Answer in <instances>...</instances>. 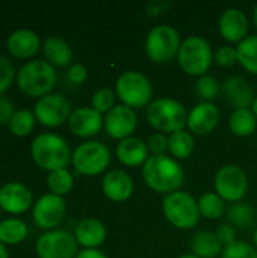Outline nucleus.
Listing matches in <instances>:
<instances>
[{
	"label": "nucleus",
	"instance_id": "nucleus-1",
	"mask_svg": "<svg viewBox=\"0 0 257 258\" xmlns=\"http://www.w3.org/2000/svg\"><path fill=\"white\" fill-rule=\"evenodd\" d=\"M142 177L150 189L168 195L177 192L185 181L182 166L165 154L148 157L144 163Z\"/></svg>",
	"mask_w": 257,
	"mask_h": 258
},
{
	"label": "nucleus",
	"instance_id": "nucleus-2",
	"mask_svg": "<svg viewBox=\"0 0 257 258\" xmlns=\"http://www.w3.org/2000/svg\"><path fill=\"white\" fill-rule=\"evenodd\" d=\"M30 153L35 163L50 172L64 169L71 157L68 144L61 136L53 133L39 135L33 141Z\"/></svg>",
	"mask_w": 257,
	"mask_h": 258
},
{
	"label": "nucleus",
	"instance_id": "nucleus-3",
	"mask_svg": "<svg viewBox=\"0 0 257 258\" xmlns=\"http://www.w3.org/2000/svg\"><path fill=\"white\" fill-rule=\"evenodd\" d=\"M147 121L159 132H182L188 124V113L183 104L171 98H159L147 107Z\"/></svg>",
	"mask_w": 257,
	"mask_h": 258
},
{
	"label": "nucleus",
	"instance_id": "nucleus-4",
	"mask_svg": "<svg viewBox=\"0 0 257 258\" xmlns=\"http://www.w3.org/2000/svg\"><path fill=\"white\" fill-rule=\"evenodd\" d=\"M18 88L29 97H45L56 83V73L53 65L44 60H33L26 63L18 73Z\"/></svg>",
	"mask_w": 257,
	"mask_h": 258
},
{
	"label": "nucleus",
	"instance_id": "nucleus-5",
	"mask_svg": "<svg viewBox=\"0 0 257 258\" xmlns=\"http://www.w3.org/2000/svg\"><path fill=\"white\" fill-rule=\"evenodd\" d=\"M162 210L167 221L182 230L195 227L200 219L198 203L188 192L177 190L167 195L162 203Z\"/></svg>",
	"mask_w": 257,
	"mask_h": 258
},
{
	"label": "nucleus",
	"instance_id": "nucleus-6",
	"mask_svg": "<svg viewBox=\"0 0 257 258\" xmlns=\"http://www.w3.org/2000/svg\"><path fill=\"white\" fill-rule=\"evenodd\" d=\"M177 59L186 74L201 77L212 65V48L201 36H189L182 42Z\"/></svg>",
	"mask_w": 257,
	"mask_h": 258
},
{
	"label": "nucleus",
	"instance_id": "nucleus-7",
	"mask_svg": "<svg viewBox=\"0 0 257 258\" xmlns=\"http://www.w3.org/2000/svg\"><path fill=\"white\" fill-rule=\"evenodd\" d=\"M117 94L124 106L139 109L151 100L153 88L150 80L138 71H126L117 80Z\"/></svg>",
	"mask_w": 257,
	"mask_h": 258
},
{
	"label": "nucleus",
	"instance_id": "nucleus-8",
	"mask_svg": "<svg viewBox=\"0 0 257 258\" xmlns=\"http://www.w3.org/2000/svg\"><path fill=\"white\" fill-rule=\"evenodd\" d=\"M180 45L182 42L179 32L167 24L153 27L145 41V50L148 57L158 63L171 60L179 53Z\"/></svg>",
	"mask_w": 257,
	"mask_h": 258
},
{
	"label": "nucleus",
	"instance_id": "nucleus-9",
	"mask_svg": "<svg viewBox=\"0 0 257 258\" xmlns=\"http://www.w3.org/2000/svg\"><path fill=\"white\" fill-rule=\"evenodd\" d=\"M73 163L79 174L98 175L111 163V154L106 145L101 142H85L79 145L73 154Z\"/></svg>",
	"mask_w": 257,
	"mask_h": 258
},
{
	"label": "nucleus",
	"instance_id": "nucleus-10",
	"mask_svg": "<svg viewBox=\"0 0 257 258\" xmlns=\"http://www.w3.org/2000/svg\"><path fill=\"white\" fill-rule=\"evenodd\" d=\"M248 189V180L242 168L236 165L223 166L215 175V190L217 195L226 201L238 203L241 201Z\"/></svg>",
	"mask_w": 257,
	"mask_h": 258
},
{
	"label": "nucleus",
	"instance_id": "nucleus-11",
	"mask_svg": "<svg viewBox=\"0 0 257 258\" xmlns=\"http://www.w3.org/2000/svg\"><path fill=\"white\" fill-rule=\"evenodd\" d=\"M71 106L61 94H48L35 104V118L47 127H58L71 116Z\"/></svg>",
	"mask_w": 257,
	"mask_h": 258
},
{
	"label": "nucleus",
	"instance_id": "nucleus-12",
	"mask_svg": "<svg viewBox=\"0 0 257 258\" xmlns=\"http://www.w3.org/2000/svg\"><path fill=\"white\" fill-rule=\"evenodd\" d=\"M77 249V240L67 231H48L36 242L39 258H73Z\"/></svg>",
	"mask_w": 257,
	"mask_h": 258
},
{
	"label": "nucleus",
	"instance_id": "nucleus-13",
	"mask_svg": "<svg viewBox=\"0 0 257 258\" xmlns=\"http://www.w3.org/2000/svg\"><path fill=\"white\" fill-rule=\"evenodd\" d=\"M65 216V201L62 197L47 194L33 207V221L39 228L50 230L58 227Z\"/></svg>",
	"mask_w": 257,
	"mask_h": 258
},
{
	"label": "nucleus",
	"instance_id": "nucleus-14",
	"mask_svg": "<svg viewBox=\"0 0 257 258\" xmlns=\"http://www.w3.org/2000/svg\"><path fill=\"white\" fill-rule=\"evenodd\" d=\"M138 118L133 109L127 106H115L106 113L105 128L108 135L114 139H127L135 132Z\"/></svg>",
	"mask_w": 257,
	"mask_h": 258
},
{
	"label": "nucleus",
	"instance_id": "nucleus-15",
	"mask_svg": "<svg viewBox=\"0 0 257 258\" xmlns=\"http://www.w3.org/2000/svg\"><path fill=\"white\" fill-rule=\"evenodd\" d=\"M32 206L30 190L20 183H8L0 189V207L12 215L24 213Z\"/></svg>",
	"mask_w": 257,
	"mask_h": 258
},
{
	"label": "nucleus",
	"instance_id": "nucleus-16",
	"mask_svg": "<svg viewBox=\"0 0 257 258\" xmlns=\"http://www.w3.org/2000/svg\"><path fill=\"white\" fill-rule=\"evenodd\" d=\"M103 118L101 113H98L92 107H80L74 110L68 119V127L71 133L80 138H88L94 136L100 132L103 125Z\"/></svg>",
	"mask_w": 257,
	"mask_h": 258
},
{
	"label": "nucleus",
	"instance_id": "nucleus-17",
	"mask_svg": "<svg viewBox=\"0 0 257 258\" xmlns=\"http://www.w3.org/2000/svg\"><path fill=\"white\" fill-rule=\"evenodd\" d=\"M220 121V110L212 103L197 104L188 115V127L192 133L204 136L211 133Z\"/></svg>",
	"mask_w": 257,
	"mask_h": 258
},
{
	"label": "nucleus",
	"instance_id": "nucleus-18",
	"mask_svg": "<svg viewBox=\"0 0 257 258\" xmlns=\"http://www.w3.org/2000/svg\"><path fill=\"white\" fill-rule=\"evenodd\" d=\"M101 189H103V194L109 200L121 203V201H126L132 197L133 181L127 172L120 171V169H114L105 175V178L101 181Z\"/></svg>",
	"mask_w": 257,
	"mask_h": 258
},
{
	"label": "nucleus",
	"instance_id": "nucleus-19",
	"mask_svg": "<svg viewBox=\"0 0 257 258\" xmlns=\"http://www.w3.org/2000/svg\"><path fill=\"white\" fill-rule=\"evenodd\" d=\"M218 26L224 39L230 42H241L245 39L244 36L248 30V20L241 9L230 8L223 12Z\"/></svg>",
	"mask_w": 257,
	"mask_h": 258
},
{
	"label": "nucleus",
	"instance_id": "nucleus-20",
	"mask_svg": "<svg viewBox=\"0 0 257 258\" xmlns=\"http://www.w3.org/2000/svg\"><path fill=\"white\" fill-rule=\"evenodd\" d=\"M117 157L126 166H139L148 159V147L139 138L130 136L118 144Z\"/></svg>",
	"mask_w": 257,
	"mask_h": 258
},
{
	"label": "nucleus",
	"instance_id": "nucleus-21",
	"mask_svg": "<svg viewBox=\"0 0 257 258\" xmlns=\"http://www.w3.org/2000/svg\"><path fill=\"white\" fill-rule=\"evenodd\" d=\"M227 101L238 109H248L254 103V92L250 83L241 77H232L224 83Z\"/></svg>",
	"mask_w": 257,
	"mask_h": 258
},
{
	"label": "nucleus",
	"instance_id": "nucleus-22",
	"mask_svg": "<svg viewBox=\"0 0 257 258\" xmlns=\"http://www.w3.org/2000/svg\"><path fill=\"white\" fill-rule=\"evenodd\" d=\"M39 48V38L29 29H20L8 38V50L15 57H30Z\"/></svg>",
	"mask_w": 257,
	"mask_h": 258
},
{
	"label": "nucleus",
	"instance_id": "nucleus-23",
	"mask_svg": "<svg viewBox=\"0 0 257 258\" xmlns=\"http://www.w3.org/2000/svg\"><path fill=\"white\" fill-rule=\"evenodd\" d=\"M106 239L105 225L97 219H83L76 227V240L86 249H95Z\"/></svg>",
	"mask_w": 257,
	"mask_h": 258
},
{
	"label": "nucleus",
	"instance_id": "nucleus-24",
	"mask_svg": "<svg viewBox=\"0 0 257 258\" xmlns=\"http://www.w3.org/2000/svg\"><path fill=\"white\" fill-rule=\"evenodd\" d=\"M44 54L53 65H58V67L68 65L73 57V51H71V47L68 45V42L58 36H50L45 39Z\"/></svg>",
	"mask_w": 257,
	"mask_h": 258
},
{
	"label": "nucleus",
	"instance_id": "nucleus-25",
	"mask_svg": "<svg viewBox=\"0 0 257 258\" xmlns=\"http://www.w3.org/2000/svg\"><path fill=\"white\" fill-rule=\"evenodd\" d=\"M221 248L217 234L212 231H201L192 239L194 255L200 258H217L221 254Z\"/></svg>",
	"mask_w": 257,
	"mask_h": 258
},
{
	"label": "nucleus",
	"instance_id": "nucleus-26",
	"mask_svg": "<svg viewBox=\"0 0 257 258\" xmlns=\"http://www.w3.org/2000/svg\"><path fill=\"white\" fill-rule=\"evenodd\" d=\"M256 115L250 109H238L232 113L229 119V125L233 135L245 138L254 133L256 130Z\"/></svg>",
	"mask_w": 257,
	"mask_h": 258
},
{
	"label": "nucleus",
	"instance_id": "nucleus-27",
	"mask_svg": "<svg viewBox=\"0 0 257 258\" xmlns=\"http://www.w3.org/2000/svg\"><path fill=\"white\" fill-rule=\"evenodd\" d=\"M194 138L191 133H186L185 130L171 133L168 138V150L171 154L177 159H188L194 151Z\"/></svg>",
	"mask_w": 257,
	"mask_h": 258
},
{
	"label": "nucleus",
	"instance_id": "nucleus-28",
	"mask_svg": "<svg viewBox=\"0 0 257 258\" xmlns=\"http://www.w3.org/2000/svg\"><path fill=\"white\" fill-rule=\"evenodd\" d=\"M238 60L239 63L250 73L257 76V36H248L239 42L238 48Z\"/></svg>",
	"mask_w": 257,
	"mask_h": 258
},
{
	"label": "nucleus",
	"instance_id": "nucleus-29",
	"mask_svg": "<svg viewBox=\"0 0 257 258\" xmlns=\"http://www.w3.org/2000/svg\"><path fill=\"white\" fill-rule=\"evenodd\" d=\"M27 236V227L18 219H8L0 224V242L6 245H17Z\"/></svg>",
	"mask_w": 257,
	"mask_h": 258
},
{
	"label": "nucleus",
	"instance_id": "nucleus-30",
	"mask_svg": "<svg viewBox=\"0 0 257 258\" xmlns=\"http://www.w3.org/2000/svg\"><path fill=\"white\" fill-rule=\"evenodd\" d=\"M73 175L67 171V169H58L50 172L48 178H47V186L52 190L53 195L62 197L67 195L71 189H73Z\"/></svg>",
	"mask_w": 257,
	"mask_h": 258
},
{
	"label": "nucleus",
	"instance_id": "nucleus-31",
	"mask_svg": "<svg viewBox=\"0 0 257 258\" xmlns=\"http://www.w3.org/2000/svg\"><path fill=\"white\" fill-rule=\"evenodd\" d=\"M198 210L200 215H203L204 218L218 219L224 213V200L220 198L217 194L208 192L198 200Z\"/></svg>",
	"mask_w": 257,
	"mask_h": 258
},
{
	"label": "nucleus",
	"instance_id": "nucleus-32",
	"mask_svg": "<svg viewBox=\"0 0 257 258\" xmlns=\"http://www.w3.org/2000/svg\"><path fill=\"white\" fill-rule=\"evenodd\" d=\"M35 125V115L30 110H18L14 113L9 128L15 136H27Z\"/></svg>",
	"mask_w": 257,
	"mask_h": 258
},
{
	"label": "nucleus",
	"instance_id": "nucleus-33",
	"mask_svg": "<svg viewBox=\"0 0 257 258\" xmlns=\"http://www.w3.org/2000/svg\"><path fill=\"white\" fill-rule=\"evenodd\" d=\"M227 219L236 227H250L253 224V209L250 204L238 203L232 206L227 212Z\"/></svg>",
	"mask_w": 257,
	"mask_h": 258
},
{
	"label": "nucleus",
	"instance_id": "nucleus-34",
	"mask_svg": "<svg viewBox=\"0 0 257 258\" xmlns=\"http://www.w3.org/2000/svg\"><path fill=\"white\" fill-rule=\"evenodd\" d=\"M218 82L215 77L212 76H201L198 79V82L195 83V92L198 95V98L203 100V103H211V100H214L218 94Z\"/></svg>",
	"mask_w": 257,
	"mask_h": 258
},
{
	"label": "nucleus",
	"instance_id": "nucleus-35",
	"mask_svg": "<svg viewBox=\"0 0 257 258\" xmlns=\"http://www.w3.org/2000/svg\"><path fill=\"white\" fill-rule=\"evenodd\" d=\"M221 258H257V251L245 242H235L223 251Z\"/></svg>",
	"mask_w": 257,
	"mask_h": 258
},
{
	"label": "nucleus",
	"instance_id": "nucleus-36",
	"mask_svg": "<svg viewBox=\"0 0 257 258\" xmlns=\"http://www.w3.org/2000/svg\"><path fill=\"white\" fill-rule=\"evenodd\" d=\"M114 103H115V95L111 89H106V88L97 91L92 97V109H95L98 113L112 110Z\"/></svg>",
	"mask_w": 257,
	"mask_h": 258
},
{
	"label": "nucleus",
	"instance_id": "nucleus-37",
	"mask_svg": "<svg viewBox=\"0 0 257 258\" xmlns=\"http://www.w3.org/2000/svg\"><path fill=\"white\" fill-rule=\"evenodd\" d=\"M12 80H14L12 63L5 56H0V95L11 86Z\"/></svg>",
	"mask_w": 257,
	"mask_h": 258
},
{
	"label": "nucleus",
	"instance_id": "nucleus-38",
	"mask_svg": "<svg viewBox=\"0 0 257 258\" xmlns=\"http://www.w3.org/2000/svg\"><path fill=\"white\" fill-rule=\"evenodd\" d=\"M215 59H217L218 65H221V67H233L236 62H239L236 48H232L229 45H224V47L218 48V51L215 54Z\"/></svg>",
	"mask_w": 257,
	"mask_h": 258
},
{
	"label": "nucleus",
	"instance_id": "nucleus-39",
	"mask_svg": "<svg viewBox=\"0 0 257 258\" xmlns=\"http://www.w3.org/2000/svg\"><path fill=\"white\" fill-rule=\"evenodd\" d=\"M215 234H217V237H218L221 246H226V248H227V246H230V245H233V243L236 242V231H235V228H233L232 225H229V224L220 225V227L217 228Z\"/></svg>",
	"mask_w": 257,
	"mask_h": 258
},
{
	"label": "nucleus",
	"instance_id": "nucleus-40",
	"mask_svg": "<svg viewBox=\"0 0 257 258\" xmlns=\"http://www.w3.org/2000/svg\"><path fill=\"white\" fill-rule=\"evenodd\" d=\"M147 147L155 156H162L168 150V139L162 133H156V135L150 136Z\"/></svg>",
	"mask_w": 257,
	"mask_h": 258
},
{
	"label": "nucleus",
	"instance_id": "nucleus-41",
	"mask_svg": "<svg viewBox=\"0 0 257 258\" xmlns=\"http://www.w3.org/2000/svg\"><path fill=\"white\" fill-rule=\"evenodd\" d=\"M14 106L9 100H6L5 97H0V124H6L11 122L12 116H14Z\"/></svg>",
	"mask_w": 257,
	"mask_h": 258
},
{
	"label": "nucleus",
	"instance_id": "nucleus-42",
	"mask_svg": "<svg viewBox=\"0 0 257 258\" xmlns=\"http://www.w3.org/2000/svg\"><path fill=\"white\" fill-rule=\"evenodd\" d=\"M88 77V71L83 65L80 63H76L70 68L68 71V79L73 82V83H83Z\"/></svg>",
	"mask_w": 257,
	"mask_h": 258
},
{
	"label": "nucleus",
	"instance_id": "nucleus-43",
	"mask_svg": "<svg viewBox=\"0 0 257 258\" xmlns=\"http://www.w3.org/2000/svg\"><path fill=\"white\" fill-rule=\"evenodd\" d=\"M76 258H108L101 251L98 249H83L80 254H77Z\"/></svg>",
	"mask_w": 257,
	"mask_h": 258
},
{
	"label": "nucleus",
	"instance_id": "nucleus-44",
	"mask_svg": "<svg viewBox=\"0 0 257 258\" xmlns=\"http://www.w3.org/2000/svg\"><path fill=\"white\" fill-rule=\"evenodd\" d=\"M0 258H8V252H6V249H5L2 242H0Z\"/></svg>",
	"mask_w": 257,
	"mask_h": 258
},
{
	"label": "nucleus",
	"instance_id": "nucleus-45",
	"mask_svg": "<svg viewBox=\"0 0 257 258\" xmlns=\"http://www.w3.org/2000/svg\"><path fill=\"white\" fill-rule=\"evenodd\" d=\"M253 113L256 115V118H257V97L254 98V103H253Z\"/></svg>",
	"mask_w": 257,
	"mask_h": 258
},
{
	"label": "nucleus",
	"instance_id": "nucleus-46",
	"mask_svg": "<svg viewBox=\"0 0 257 258\" xmlns=\"http://www.w3.org/2000/svg\"><path fill=\"white\" fill-rule=\"evenodd\" d=\"M253 17H254V23H256V27H257V5H256V8H254V14H253Z\"/></svg>",
	"mask_w": 257,
	"mask_h": 258
},
{
	"label": "nucleus",
	"instance_id": "nucleus-47",
	"mask_svg": "<svg viewBox=\"0 0 257 258\" xmlns=\"http://www.w3.org/2000/svg\"><path fill=\"white\" fill-rule=\"evenodd\" d=\"M180 258H200V257H197V255H183V257H180Z\"/></svg>",
	"mask_w": 257,
	"mask_h": 258
},
{
	"label": "nucleus",
	"instance_id": "nucleus-48",
	"mask_svg": "<svg viewBox=\"0 0 257 258\" xmlns=\"http://www.w3.org/2000/svg\"><path fill=\"white\" fill-rule=\"evenodd\" d=\"M253 239H254V243H256V248H257V230H256V233H254V237H253Z\"/></svg>",
	"mask_w": 257,
	"mask_h": 258
}]
</instances>
